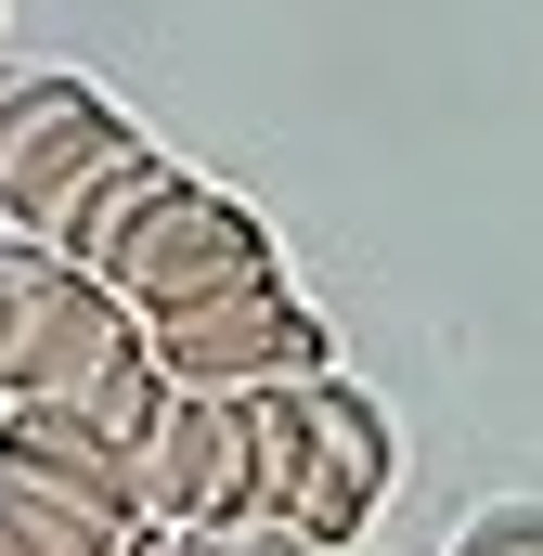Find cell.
<instances>
[{
	"mask_svg": "<svg viewBox=\"0 0 543 556\" xmlns=\"http://www.w3.org/2000/svg\"><path fill=\"white\" fill-rule=\"evenodd\" d=\"M247 440H260V518L311 531V544H363V518L402 479V427L376 415L350 376H298V389H247Z\"/></svg>",
	"mask_w": 543,
	"mask_h": 556,
	"instance_id": "6da1fadb",
	"label": "cell"
},
{
	"mask_svg": "<svg viewBox=\"0 0 543 556\" xmlns=\"http://www.w3.org/2000/svg\"><path fill=\"white\" fill-rule=\"evenodd\" d=\"M181 556H337V544H311V531H285V518H220V531H181Z\"/></svg>",
	"mask_w": 543,
	"mask_h": 556,
	"instance_id": "ba28073f",
	"label": "cell"
},
{
	"mask_svg": "<svg viewBox=\"0 0 543 556\" xmlns=\"http://www.w3.org/2000/svg\"><path fill=\"white\" fill-rule=\"evenodd\" d=\"M247 505H260L247 389H168V415L142 427V518L155 531H220Z\"/></svg>",
	"mask_w": 543,
	"mask_h": 556,
	"instance_id": "277c9868",
	"label": "cell"
},
{
	"mask_svg": "<svg viewBox=\"0 0 543 556\" xmlns=\"http://www.w3.org/2000/svg\"><path fill=\"white\" fill-rule=\"evenodd\" d=\"M0 479L155 531V518H142V453H130V440H104L91 415H65V402H0Z\"/></svg>",
	"mask_w": 543,
	"mask_h": 556,
	"instance_id": "8992f818",
	"label": "cell"
},
{
	"mask_svg": "<svg viewBox=\"0 0 543 556\" xmlns=\"http://www.w3.org/2000/svg\"><path fill=\"white\" fill-rule=\"evenodd\" d=\"M130 142L142 130L78 78V65H13V78H0V220H13V233H65L78 194H91Z\"/></svg>",
	"mask_w": 543,
	"mask_h": 556,
	"instance_id": "7a4b0ae2",
	"label": "cell"
},
{
	"mask_svg": "<svg viewBox=\"0 0 543 556\" xmlns=\"http://www.w3.org/2000/svg\"><path fill=\"white\" fill-rule=\"evenodd\" d=\"M13 273H26V233H0V311H13Z\"/></svg>",
	"mask_w": 543,
	"mask_h": 556,
	"instance_id": "30bf717a",
	"label": "cell"
},
{
	"mask_svg": "<svg viewBox=\"0 0 543 556\" xmlns=\"http://www.w3.org/2000/svg\"><path fill=\"white\" fill-rule=\"evenodd\" d=\"M181 181H194V168H168L155 142H130V155H117V168H104V181L78 194V220H65L52 247H65L78 273H117V260H130V233L155 220V207H168V194H181Z\"/></svg>",
	"mask_w": 543,
	"mask_h": 556,
	"instance_id": "52a82bcc",
	"label": "cell"
},
{
	"mask_svg": "<svg viewBox=\"0 0 543 556\" xmlns=\"http://www.w3.org/2000/svg\"><path fill=\"white\" fill-rule=\"evenodd\" d=\"M285 260H272V220L260 207H233L220 181H181L155 220L130 233V260H117V298H130L142 324H194V311H220V298H247V285H272Z\"/></svg>",
	"mask_w": 543,
	"mask_h": 556,
	"instance_id": "3957f363",
	"label": "cell"
},
{
	"mask_svg": "<svg viewBox=\"0 0 543 556\" xmlns=\"http://www.w3.org/2000/svg\"><path fill=\"white\" fill-rule=\"evenodd\" d=\"M155 363L181 389H298V376H337V337H324V311L298 285L272 273L247 298H220V311H194V324H155Z\"/></svg>",
	"mask_w": 543,
	"mask_h": 556,
	"instance_id": "5b68a950",
	"label": "cell"
},
{
	"mask_svg": "<svg viewBox=\"0 0 543 556\" xmlns=\"http://www.w3.org/2000/svg\"><path fill=\"white\" fill-rule=\"evenodd\" d=\"M453 556H543V505H479L453 531Z\"/></svg>",
	"mask_w": 543,
	"mask_h": 556,
	"instance_id": "9c48e42d",
	"label": "cell"
}]
</instances>
